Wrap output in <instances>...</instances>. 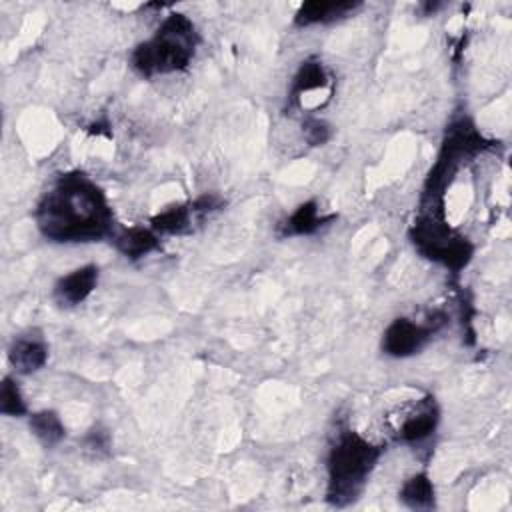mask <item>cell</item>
I'll list each match as a JSON object with an SVG mask.
<instances>
[{
    "label": "cell",
    "instance_id": "7a4b0ae2",
    "mask_svg": "<svg viewBox=\"0 0 512 512\" xmlns=\"http://www.w3.org/2000/svg\"><path fill=\"white\" fill-rule=\"evenodd\" d=\"M384 448L354 430H340L326 456V502L336 508L354 504L364 492Z\"/></svg>",
    "mask_w": 512,
    "mask_h": 512
},
{
    "label": "cell",
    "instance_id": "e0dca14e",
    "mask_svg": "<svg viewBox=\"0 0 512 512\" xmlns=\"http://www.w3.org/2000/svg\"><path fill=\"white\" fill-rule=\"evenodd\" d=\"M0 412L10 418H20L28 414L26 400L22 396V390L12 376H4L0 384Z\"/></svg>",
    "mask_w": 512,
    "mask_h": 512
},
{
    "label": "cell",
    "instance_id": "277c9868",
    "mask_svg": "<svg viewBox=\"0 0 512 512\" xmlns=\"http://www.w3.org/2000/svg\"><path fill=\"white\" fill-rule=\"evenodd\" d=\"M488 146L490 142L484 140V136L476 130L470 118H458L456 122H452L444 134L436 164L432 166L426 178L422 204H428L430 212H442V194L446 186L452 182L462 162L486 150Z\"/></svg>",
    "mask_w": 512,
    "mask_h": 512
},
{
    "label": "cell",
    "instance_id": "ac0fdd59",
    "mask_svg": "<svg viewBox=\"0 0 512 512\" xmlns=\"http://www.w3.org/2000/svg\"><path fill=\"white\" fill-rule=\"evenodd\" d=\"M110 434L102 426L90 428L82 438V450L92 458H104L110 454Z\"/></svg>",
    "mask_w": 512,
    "mask_h": 512
},
{
    "label": "cell",
    "instance_id": "9a60e30c",
    "mask_svg": "<svg viewBox=\"0 0 512 512\" xmlns=\"http://www.w3.org/2000/svg\"><path fill=\"white\" fill-rule=\"evenodd\" d=\"M398 500L410 510H432L436 506V490L428 472H416L404 480Z\"/></svg>",
    "mask_w": 512,
    "mask_h": 512
},
{
    "label": "cell",
    "instance_id": "2e32d148",
    "mask_svg": "<svg viewBox=\"0 0 512 512\" xmlns=\"http://www.w3.org/2000/svg\"><path fill=\"white\" fill-rule=\"evenodd\" d=\"M28 428L44 448L58 446L66 436V426L56 410L44 408L28 414Z\"/></svg>",
    "mask_w": 512,
    "mask_h": 512
},
{
    "label": "cell",
    "instance_id": "5b68a950",
    "mask_svg": "<svg viewBox=\"0 0 512 512\" xmlns=\"http://www.w3.org/2000/svg\"><path fill=\"white\" fill-rule=\"evenodd\" d=\"M408 234L420 256L452 272H460L472 260L474 246L446 224L442 212H424Z\"/></svg>",
    "mask_w": 512,
    "mask_h": 512
},
{
    "label": "cell",
    "instance_id": "ffe728a7",
    "mask_svg": "<svg viewBox=\"0 0 512 512\" xmlns=\"http://www.w3.org/2000/svg\"><path fill=\"white\" fill-rule=\"evenodd\" d=\"M190 204H192V210H194V214L198 216V220H202L204 216H208V214H212V212H216V210H222L224 204H226V200H224L222 196L214 194V192H206V194L198 196L196 200H192Z\"/></svg>",
    "mask_w": 512,
    "mask_h": 512
},
{
    "label": "cell",
    "instance_id": "ba28073f",
    "mask_svg": "<svg viewBox=\"0 0 512 512\" xmlns=\"http://www.w3.org/2000/svg\"><path fill=\"white\" fill-rule=\"evenodd\" d=\"M100 270L96 264H84L80 268L70 270L54 282V298L62 306H78L82 304L98 286Z\"/></svg>",
    "mask_w": 512,
    "mask_h": 512
},
{
    "label": "cell",
    "instance_id": "6da1fadb",
    "mask_svg": "<svg viewBox=\"0 0 512 512\" xmlns=\"http://www.w3.org/2000/svg\"><path fill=\"white\" fill-rule=\"evenodd\" d=\"M40 234L58 244L100 242L114 236V212L104 190L84 172L60 174L34 210Z\"/></svg>",
    "mask_w": 512,
    "mask_h": 512
},
{
    "label": "cell",
    "instance_id": "d6986e66",
    "mask_svg": "<svg viewBox=\"0 0 512 512\" xmlns=\"http://www.w3.org/2000/svg\"><path fill=\"white\" fill-rule=\"evenodd\" d=\"M304 138L310 146H324L332 138V128L328 122H324L318 116H308L302 122Z\"/></svg>",
    "mask_w": 512,
    "mask_h": 512
},
{
    "label": "cell",
    "instance_id": "52a82bcc",
    "mask_svg": "<svg viewBox=\"0 0 512 512\" xmlns=\"http://www.w3.org/2000/svg\"><path fill=\"white\" fill-rule=\"evenodd\" d=\"M440 422V410L432 396H426L416 402V408L410 410L400 426L396 428V440L402 444H420L430 438Z\"/></svg>",
    "mask_w": 512,
    "mask_h": 512
},
{
    "label": "cell",
    "instance_id": "30bf717a",
    "mask_svg": "<svg viewBox=\"0 0 512 512\" xmlns=\"http://www.w3.org/2000/svg\"><path fill=\"white\" fill-rule=\"evenodd\" d=\"M8 362L16 374H34L48 362V346L38 336H18L8 346Z\"/></svg>",
    "mask_w": 512,
    "mask_h": 512
},
{
    "label": "cell",
    "instance_id": "44dd1931",
    "mask_svg": "<svg viewBox=\"0 0 512 512\" xmlns=\"http://www.w3.org/2000/svg\"><path fill=\"white\" fill-rule=\"evenodd\" d=\"M438 8H442V4H438V2H426V4H424V10H426L424 14L430 16V14H434Z\"/></svg>",
    "mask_w": 512,
    "mask_h": 512
},
{
    "label": "cell",
    "instance_id": "4fadbf2b",
    "mask_svg": "<svg viewBox=\"0 0 512 512\" xmlns=\"http://www.w3.org/2000/svg\"><path fill=\"white\" fill-rule=\"evenodd\" d=\"M158 236L160 234H156L152 228L130 226L114 236V246L128 260H138V258H144L146 254L154 252L160 246Z\"/></svg>",
    "mask_w": 512,
    "mask_h": 512
},
{
    "label": "cell",
    "instance_id": "3957f363",
    "mask_svg": "<svg viewBox=\"0 0 512 512\" xmlns=\"http://www.w3.org/2000/svg\"><path fill=\"white\" fill-rule=\"evenodd\" d=\"M198 42L196 24L186 14L172 12L148 40L134 46L130 66L142 78L184 70L192 62Z\"/></svg>",
    "mask_w": 512,
    "mask_h": 512
},
{
    "label": "cell",
    "instance_id": "9c48e42d",
    "mask_svg": "<svg viewBox=\"0 0 512 512\" xmlns=\"http://www.w3.org/2000/svg\"><path fill=\"white\" fill-rule=\"evenodd\" d=\"M362 4L356 0H312L304 2L294 14L296 28H308L316 24H332L352 16Z\"/></svg>",
    "mask_w": 512,
    "mask_h": 512
},
{
    "label": "cell",
    "instance_id": "8fae6325",
    "mask_svg": "<svg viewBox=\"0 0 512 512\" xmlns=\"http://www.w3.org/2000/svg\"><path fill=\"white\" fill-rule=\"evenodd\" d=\"M336 216H322L316 200H306L298 204L280 224H278V236L280 238H292V236H310L318 232L322 226L332 222Z\"/></svg>",
    "mask_w": 512,
    "mask_h": 512
},
{
    "label": "cell",
    "instance_id": "7c38bea8",
    "mask_svg": "<svg viewBox=\"0 0 512 512\" xmlns=\"http://www.w3.org/2000/svg\"><path fill=\"white\" fill-rule=\"evenodd\" d=\"M328 82H330V76H328L324 64L314 56L306 58L298 66L296 74L292 76V82L288 88V106H298L304 94L322 90L328 86Z\"/></svg>",
    "mask_w": 512,
    "mask_h": 512
},
{
    "label": "cell",
    "instance_id": "8992f818",
    "mask_svg": "<svg viewBox=\"0 0 512 512\" xmlns=\"http://www.w3.org/2000/svg\"><path fill=\"white\" fill-rule=\"evenodd\" d=\"M446 322L448 318L444 312H434L426 324H418L404 316L394 318L382 334L380 348L390 358H410L418 354L432 334H436Z\"/></svg>",
    "mask_w": 512,
    "mask_h": 512
},
{
    "label": "cell",
    "instance_id": "5bb4252c",
    "mask_svg": "<svg viewBox=\"0 0 512 512\" xmlns=\"http://www.w3.org/2000/svg\"><path fill=\"white\" fill-rule=\"evenodd\" d=\"M194 220H198V216L192 210V204H174L164 208L162 212L154 214L150 218V228L156 234H164V236H180V234H188L192 232V224Z\"/></svg>",
    "mask_w": 512,
    "mask_h": 512
}]
</instances>
